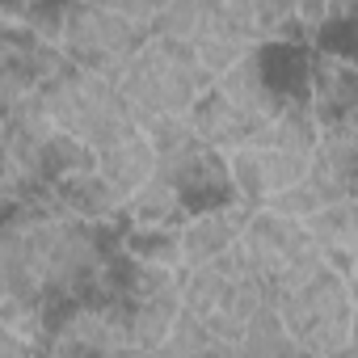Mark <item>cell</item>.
I'll use <instances>...</instances> for the list:
<instances>
[{
    "label": "cell",
    "instance_id": "cell-1",
    "mask_svg": "<svg viewBox=\"0 0 358 358\" xmlns=\"http://www.w3.org/2000/svg\"><path fill=\"white\" fill-rule=\"evenodd\" d=\"M118 228L64 211L51 194L5 207L0 228V299H22L51 312L101 295Z\"/></svg>",
    "mask_w": 358,
    "mask_h": 358
},
{
    "label": "cell",
    "instance_id": "cell-2",
    "mask_svg": "<svg viewBox=\"0 0 358 358\" xmlns=\"http://www.w3.org/2000/svg\"><path fill=\"white\" fill-rule=\"evenodd\" d=\"M114 85L139 118V127H148L156 118H186L211 93L215 76L203 68L194 47L164 34H148V43L122 64Z\"/></svg>",
    "mask_w": 358,
    "mask_h": 358
},
{
    "label": "cell",
    "instance_id": "cell-3",
    "mask_svg": "<svg viewBox=\"0 0 358 358\" xmlns=\"http://www.w3.org/2000/svg\"><path fill=\"white\" fill-rule=\"evenodd\" d=\"M182 299L186 312H194L220 341L228 354H236L241 333L253 324L257 312H266L274 303V291L257 278V270L245 262L241 249L203 262V266H182Z\"/></svg>",
    "mask_w": 358,
    "mask_h": 358
},
{
    "label": "cell",
    "instance_id": "cell-4",
    "mask_svg": "<svg viewBox=\"0 0 358 358\" xmlns=\"http://www.w3.org/2000/svg\"><path fill=\"white\" fill-rule=\"evenodd\" d=\"M287 329L303 345V354H345L350 350V316L354 295L345 270L320 262L312 274H303L295 287L274 295Z\"/></svg>",
    "mask_w": 358,
    "mask_h": 358
},
{
    "label": "cell",
    "instance_id": "cell-5",
    "mask_svg": "<svg viewBox=\"0 0 358 358\" xmlns=\"http://www.w3.org/2000/svg\"><path fill=\"white\" fill-rule=\"evenodd\" d=\"M152 26L122 13L118 5L106 0H64V17H59V47L72 59V68L118 76L122 64L148 43Z\"/></svg>",
    "mask_w": 358,
    "mask_h": 358
},
{
    "label": "cell",
    "instance_id": "cell-6",
    "mask_svg": "<svg viewBox=\"0 0 358 358\" xmlns=\"http://www.w3.org/2000/svg\"><path fill=\"white\" fill-rule=\"evenodd\" d=\"M241 253L274 295L295 287L303 274H312L324 262L308 224L287 215V211H274V207H253L249 211L245 232H241Z\"/></svg>",
    "mask_w": 358,
    "mask_h": 358
},
{
    "label": "cell",
    "instance_id": "cell-7",
    "mask_svg": "<svg viewBox=\"0 0 358 358\" xmlns=\"http://www.w3.org/2000/svg\"><path fill=\"white\" fill-rule=\"evenodd\" d=\"M47 101H51L55 122H59L64 131H72L76 139H85L93 152L139 127V118H135L131 106L122 101L114 76H101V72L72 68L59 85L47 89Z\"/></svg>",
    "mask_w": 358,
    "mask_h": 358
},
{
    "label": "cell",
    "instance_id": "cell-8",
    "mask_svg": "<svg viewBox=\"0 0 358 358\" xmlns=\"http://www.w3.org/2000/svg\"><path fill=\"white\" fill-rule=\"evenodd\" d=\"M228 156V177H232V194L245 207H270L287 186H295L299 177L312 173V156L316 152H299V148H282V143H241Z\"/></svg>",
    "mask_w": 358,
    "mask_h": 358
},
{
    "label": "cell",
    "instance_id": "cell-9",
    "mask_svg": "<svg viewBox=\"0 0 358 358\" xmlns=\"http://www.w3.org/2000/svg\"><path fill=\"white\" fill-rule=\"evenodd\" d=\"M51 358H85V354H131L122 312L114 299L93 295L80 303H68L51 320Z\"/></svg>",
    "mask_w": 358,
    "mask_h": 358
},
{
    "label": "cell",
    "instance_id": "cell-10",
    "mask_svg": "<svg viewBox=\"0 0 358 358\" xmlns=\"http://www.w3.org/2000/svg\"><path fill=\"white\" fill-rule=\"evenodd\" d=\"M249 211L253 207H245V203H215V207L190 211V220L182 224V266H203V262H215V257L241 249Z\"/></svg>",
    "mask_w": 358,
    "mask_h": 358
},
{
    "label": "cell",
    "instance_id": "cell-11",
    "mask_svg": "<svg viewBox=\"0 0 358 358\" xmlns=\"http://www.w3.org/2000/svg\"><path fill=\"white\" fill-rule=\"evenodd\" d=\"M308 101H312L320 127L354 114L358 110V59L316 47L308 59Z\"/></svg>",
    "mask_w": 358,
    "mask_h": 358
},
{
    "label": "cell",
    "instance_id": "cell-12",
    "mask_svg": "<svg viewBox=\"0 0 358 358\" xmlns=\"http://www.w3.org/2000/svg\"><path fill=\"white\" fill-rule=\"evenodd\" d=\"M308 232L320 249V257L337 270L350 274V266L358 262V194H345V199H333L324 203L320 211H312L308 220Z\"/></svg>",
    "mask_w": 358,
    "mask_h": 358
},
{
    "label": "cell",
    "instance_id": "cell-13",
    "mask_svg": "<svg viewBox=\"0 0 358 358\" xmlns=\"http://www.w3.org/2000/svg\"><path fill=\"white\" fill-rule=\"evenodd\" d=\"M97 169L131 199L148 177H156V143H152L148 127H135V131L118 135L114 143L97 148Z\"/></svg>",
    "mask_w": 358,
    "mask_h": 358
},
{
    "label": "cell",
    "instance_id": "cell-14",
    "mask_svg": "<svg viewBox=\"0 0 358 358\" xmlns=\"http://www.w3.org/2000/svg\"><path fill=\"white\" fill-rule=\"evenodd\" d=\"M190 122H194V131H199L211 148H220V152H232V148L253 143V139L262 135V122H257L253 114H245L241 106H232L224 93H215V85H211V93L190 110Z\"/></svg>",
    "mask_w": 358,
    "mask_h": 358
},
{
    "label": "cell",
    "instance_id": "cell-15",
    "mask_svg": "<svg viewBox=\"0 0 358 358\" xmlns=\"http://www.w3.org/2000/svg\"><path fill=\"white\" fill-rule=\"evenodd\" d=\"M190 220V203L177 190L169 177H148V182L127 199V220L122 224H139V228H182Z\"/></svg>",
    "mask_w": 358,
    "mask_h": 358
},
{
    "label": "cell",
    "instance_id": "cell-16",
    "mask_svg": "<svg viewBox=\"0 0 358 358\" xmlns=\"http://www.w3.org/2000/svg\"><path fill=\"white\" fill-rule=\"evenodd\" d=\"M236 354H249V358H278V354H303V345L295 341V333L287 329L278 303H270L266 312L253 316V324L241 333L236 341Z\"/></svg>",
    "mask_w": 358,
    "mask_h": 358
},
{
    "label": "cell",
    "instance_id": "cell-17",
    "mask_svg": "<svg viewBox=\"0 0 358 358\" xmlns=\"http://www.w3.org/2000/svg\"><path fill=\"white\" fill-rule=\"evenodd\" d=\"M160 354H228V350H224V341L194 312L182 308V316H177V324H173V333H169V341H164Z\"/></svg>",
    "mask_w": 358,
    "mask_h": 358
},
{
    "label": "cell",
    "instance_id": "cell-18",
    "mask_svg": "<svg viewBox=\"0 0 358 358\" xmlns=\"http://www.w3.org/2000/svg\"><path fill=\"white\" fill-rule=\"evenodd\" d=\"M345 354H358V303H354V316H350V350Z\"/></svg>",
    "mask_w": 358,
    "mask_h": 358
},
{
    "label": "cell",
    "instance_id": "cell-19",
    "mask_svg": "<svg viewBox=\"0 0 358 358\" xmlns=\"http://www.w3.org/2000/svg\"><path fill=\"white\" fill-rule=\"evenodd\" d=\"M345 278H350V295H354V303H358V262L350 266V274H345Z\"/></svg>",
    "mask_w": 358,
    "mask_h": 358
},
{
    "label": "cell",
    "instance_id": "cell-20",
    "mask_svg": "<svg viewBox=\"0 0 358 358\" xmlns=\"http://www.w3.org/2000/svg\"><path fill=\"white\" fill-rule=\"evenodd\" d=\"M329 5H358V0H329Z\"/></svg>",
    "mask_w": 358,
    "mask_h": 358
}]
</instances>
